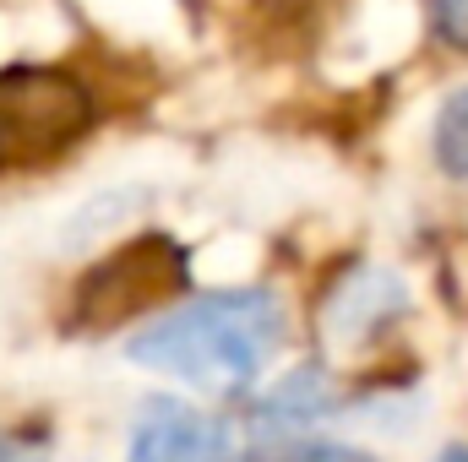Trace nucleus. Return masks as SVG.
<instances>
[{
	"mask_svg": "<svg viewBox=\"0 0 468 462\" xmlns=\"http://www.w3.org/2000/svg\"><path fill=\"white\" fill-rule=\"evenodd\" d=\"M403 310H409V294H403V283L392 272L354 267L349 278L333 289V299L322 310V327H327L333 343L354 348V343H365V338H376V332H387Z\"/></svg>",
	"mask_w": 468,
	"mask_h": 462,
	"instance_id": "39448f33",
	"label": "nucleus"
},
{
	"mask_svg": "<svg viewBox=\"0 0 468 462\" xmlns=\"http://www.w3.org/2000/svg\"><path fill=\"white\" fill-rule=\"evenodd\" d=\"M431 152H436L441 174L468 180V88H458V93L441 104L436 131H431Z\"/></svg>",
	"mask_w": 468,
	"mask_h": 462,
	"instance_id": "0eeeda50",
	"label": "nucleus"
},
{
	"mask_svg": "<svg viewBox=\"0 0 468 462\" xmlns=\"http://www.w3.org/2000/svg\"><path fill=\"white\" fill-rule=\"evenodd\" d=\"M431 27L447 49L468 55V0H431Z\"/></svg>",
	"mask_w": 468,
	"mask_h": 462,
	"instance_id": "6e6552de",
	"label": "nucleus"
},
{
	"mask_svg": "<svg viewBox=\"0 0 468 462\" xmlns=\"http://www.w3.org/2000/svg\"><path fill=\"white\" fill-rule=\"evenodd\" d=\"M186 283H191L186 245H175L169 234H136L77 283V321L104 332V327H120V321L164 305Z\"/></svg>",
	"mask_w": 468,
	"mask_h": 462,
	"instance_id": "7ed1b4c3",
	"label": "nucleus"
},
{
	"mask_svg": "<svg viewBox=\"0 0 468 462\" xmlns=\"http://www.w3.org/2000/svg\"><path fill=\"white\" fill-rule=\"evenodd\" d=\"M0 462H38V457H33L16 436H5V430H0Z\"/></svg>",
	"mask_w": 468,
	"mask_h": 462,
	"instance_id": "9d476101",
	"label": "nucleus"
},
{
	"mask_svg": "<svg viewBox=\"0 0 468 462\" xmlns=\"http://www.w3.org/2000/svg\"><path fill=\"white\" fill-rule=\"evenodd\" d=\"M283 462H376L365 446H344V441H300L289 446Z\"/></svg>",
	"mask_w": 468,
	"mask_h": 462,
	"instance_id": "1a4fd4ad",
	"label": "nucleus"
},
{
	"mask_svg": "<svg viewBox=\"0 0 468 462\" xmlns=\"http://www.w3.org/2000/svg\"><path fill=\"white\" fill-rule=\"evenodd\" d=\"M283 332L289 316L272 289H213L136 332L125 353L169 381L202 392H239L283 348Z\"/></svg>",
	"mask_w": 468,
	"mask_h": 462,
	"instance_id": "f257e3e1",
	"label": "nucleus"
},
{
	"mask_svg": "<svg viewBox=\"0 0 468 462\" xmlns=\"http://www.w3.org/2000/svg\"><path fill=\"white\" fill-rule=\"evenodd\" d=\"M431 462H468V446H447L441 457H431Z\"/></svg>",
	"mask_w": 468,
	"mask_h": 462,
	"instance_id": "9b49d317",
	"label": "nucleus"
},
{
	"mask_svg": "<svg viewBox=\"0 0 468 462\" xmlns=\"http://www.w3.org/2000/svg\"><path fill=\"white\" fill-rule=\"evenodd\" d=\"M234 436L224 419L197 414L191 403H147L125 462H234Z\"/></svg>",
	"mask_w": 468,
	"mask_h": 462,
	"instance_id": "20e7f679",
	"label": "nucleus"
},
{
	"mask_svg": "<svg viewBox=\"0 0 468 462\" xmlns=\"http://www.w3.org/2000/svg\"><path fill=\"white\" fill-rule=\"evenodd\" d=\"M333 408H338V386H333V375L316 370V364H305V370L283 375V381L256 403L250 430H261V436H294V430L327 419Z\"/></svg>",
	"mask_w": 468,
	"mask_h": 462,
	"instance_id": "423d86ee",
	"label": "nucleus"
},
{
	"mask_svg": "<svg viewBox=\"0 0 468 462\" xmlns=\"http://www.w3.org/2000/svg\"><path fill=\"white\" fill-rule=\"evenodd\" d=\"M99 125V99L60 66H0V169L66 158Z\"/></svg>",
	"mask_w": 468,
	"mask_h": 462,
	"instance_id": "f03ea898",
	"label": "nucleus"
}]
</instances>
